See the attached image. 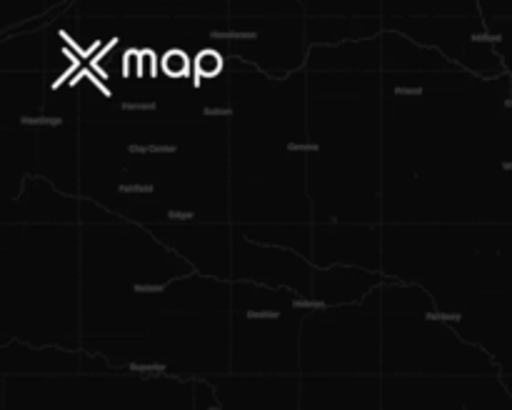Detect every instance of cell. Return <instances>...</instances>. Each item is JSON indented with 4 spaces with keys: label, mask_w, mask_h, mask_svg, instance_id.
I'll list each match as a JSON object with an SVG mask.
<instances>
[{
    "label": "cell",
    "mask_w": 512,
    "mask_h": 410,
    "mask_svg": "<svg viewBox=\"0 0 512 410\" xmlns=\"http://www.w3.org/2000/svg\"><path fill=\"white\" fill-rule=\"evenodd\" d=\"M428 320H460L458 313H428Z\"/></svg>",
    "instance_id": "4fadbf2b"
},
{
    "label": "cell",
    "mask_w": 512,
    "mask_h": 410,
    "mask_svg": "<svg viewBox=\"0 0 512 410\" xmlns=\"http://www.w3.org/2000/svg\"><path fill=\"white\" fill-rule=\"evenodd\" d=\"M398 95H423V88H395Z\"/></svg>",
    "instance_id": "2e32d148"
},
{
    "label": "cell",
    "mask_w": 512,
    "mask_h": 410,
    "mask_svg": "<svg viewBox=\"0 0 512 410\" xmlns=\"http://www.w3.org/2000/svg\"><path fill=\"white\" fill-rule=\"evenodd\" d=\"M288 148L293 150V153H298V150H308V153H315V150H318V145H315V143H290Z\"/></svg>",
    "instance_id": "8fae6325"
},
{
    "label": "cell",
    "mask_w": 512,
    "mask_h": 410,
    "mask_svg": "<svg viewBox=\"0 0 512 410\" xmlns=\"http://www.w3.org/2000/svg\"><path fill=\"white\" fill-rule=\"evenodd\" d=\"M168 218L170 220H193V213H190V210H170Z\"/></svg>",
    "instance_id": "7c38bea8"
},
{
    "label": "cell",
    "mask_w": 512,
    "mask_h": 410,
    "mask_svg": "<svg viewBox=\"0 0 512 410\" xmlns=\"http://www.w3.org/2000/svg\"><path fill=\"white\" fill-rule=\"evenodd\" d=\"M125 110H153L155 103H123Z\"/></svg>",
    "instance_id": "5bb4252c"
},
{
    "label": "cell",
    "mask_w": 512,
    "mask_h": 410,
    "mask_svg": "<svg viewBox=\"0 0 512 410\" xmlns=\"http://www.w3.org/2000/svg\"><path fill=\"white\" fill-rule=\"evenodd\" d=\"M20 123L23 125H50V128H58L63 120L55 118V115H23V118H20Z\"/></svg>",
    "instance_id": "5b68a950"
},
{
    "label": "cell",
    "mask_w": 512,
    "mask_h": 410,
    "mask_svg": "<svg viewBox=\"0 0 512 410\" xmlns=\"http://www.w3.org/2000/svg\"><path fill=\"white\" fill-rule=\"evenodd\" d=\"M130 370H135V373H163L165 365L163 363H133L130 365Z\"/></svg>",
    "instance_id": "52a82bcc"
},
{
    "label": "cell",
    "mask_w": 512,
    "mask_h": 410,
    "mask_svg": "<svg viewBox=\"0 0 512 410\" xmlns=\"http://www.w3.org/2000/svg\"><path fill=\"white\" fill-rule=\"evenodd\" d=\"M120 193H153V183H120Z\"/></svg>",
    "instance_id": "8992f818"
},
{
    "label": "cell",
    "mask_w": 512,
    "mask_h": 410,
    "mask_svg": "<svg viewBox=\"0 0 512 410\" xmlns=\"http://www.w3.org/2000/svg\"><path fill=\"white\" fill-rule=\"evenodd\" d=\"M230 113H233L230 108H205V115H225V118H228Z\"/></svg>",
    "instance_id": "9a60e30c"
},
{
    "label": "cell",
    "mask_w": 512,
    "mask_h": 410,
    "mask_svg": "<svg viewBox=\"0 0 512 410\" xmlns=\"http://www.w3.org/2000/svg\"><path fill=\"white\" fill-rule=\"evenodd\" d=\"M128 150H130V153H135V155H138V153L140 155H143V153H158L160 155V153H175L178 148H175L173 143H168V145H160V143L158 145H135L133 143Z\"/></svg>",
    "instance_id": "277c9868"
},
{
    "label": "cell",
    "mask_w": 512,
    "mask_h": 410,
    "mask_svg": "<svg viewBox=\"0 0 512 410\" xmlns=\"http://www.w3.org/2000/svg\"><path fill=\"white\" fill-rule=\"evenodd\" d=\"M293 308H303V310H323L325 303H320V300H305V298H298L293 303Z\"/></svg>",
    "instance_id": "30bf717a"
},
{
    "label": "cell",
    "mask_w": 512,
    "mask_h": 410,
    "mask_svg": "<svg viewBox=\"0 0 512 410\" xmlns=\"http://www.w3.org/2000/svg\"><path fill=\"white\" fill-rule=\"evenodd\" d=\"M133 290L135 293H163L165 285L163 283H135Z\"/></svg>",
    "instance_id": "9c48e42d"
},
{
    "label": "cell",
    "mask_w": 512,
    "mask_h": 410,
    "mask_svg": "<svg viewBox=\"0 0 512 410\" xmlns=\"http://www.w3.org/2000/svg\"><path fill=\"white\" fill-rule=\"evenodd\" d=\"M195 70H198V75H203V78H210V75H218L220 70H223V58H220L215 50H203V53L198 55V63H195Z\"/></svg>",
    "instance_id": "6da1fadb"
},
{
    "label": "cell",
    "mask_w": 512,
    "mask_h": 410,
    "mask_svg": "<svg viewBox=\"0 0 512 410\" xmlns=\"http://www.w3.org/2000/svg\"><path fill=\"white\" fill-rule=\"evenodd\" d=\"M250 320H278V310H248Z\"/></svg>",
    "instance_id": "ba28073f"
},
{
    "label": "cell",
    "mask_w": 512,
    "mask_h": 410,
    "mask_svg": "<svg viewBox=\"0 0 512 410\" xmlns=\"http://www.w3.org/2000/svg\"><path fill=\"white\" fill-rule=\"evenodd\" d=\"M215 40H255L253 30H213Z\"/></svg>",
    "instance_id": "3957f363"
},
{
    "label": "cell",
    "mask_w": 512,
    "mask_h": 410,
    "mask_svg": "<svg viewBox=\"0 0 512 410\" xmlns=\"http://www.w3.org/2000/svg\"><path fill=\"white\" fill-rule=\"evenodd\" d=\"M188 68H190V60L183 50H170V53L163 58V70L168 75H173V78L185 75L188 73Z\"/></svg>",
    "instance_id": "7a4b0ae2"
}]
</instances>
